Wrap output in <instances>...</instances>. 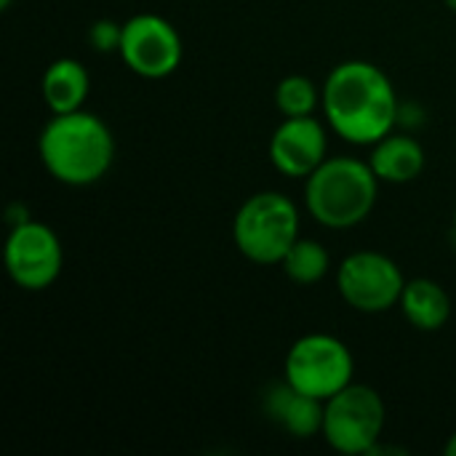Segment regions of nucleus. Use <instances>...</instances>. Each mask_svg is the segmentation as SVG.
Masks as SVG:
<instances>
[{
  "instance_id": "12",
  "label": "nucleus",
  "mask_w": 456,
  "mask_h": 456,
  "mask_svg": "<svg viewBox=\"0 0 456 456\" xmlns=\"http://www.w3.org/2000/svg\"><path fill=\"white\" fill-rule=\"evenodd\" d=\"M371 158L369 166L374 168L379 182L387 184H406L414 182L428 163L425 147L411 136V134H387L377 144H371Z\"/></svg>"
},
{
  "instance_id": "1",
  "label": "nucleus",
  "mask_w": 456,
  "mask_h": 456,
  "mask_svg": "<svg viewBox=\"0 0 456 456\" xmlns=\"http://www.w3.org/2000/svg\"><path fill=\"white\" fill-rule=\"evenodd\" d=\"M326 123L350 144H377L401 115L393 80L371 61L350 59L337 64L321 88Z\"/></svg>"
},
{
  "instance_id": "9",
  "label": "nucleus",
  "mask_w": 456,
  "mask_h": 456,
  "mask_svg": "<svg viewBox=\"0 0 456 456\" xmlns=\"http://www.w3.org/2000/svg\"><path fill=\"white\" fill-rule=\"evenodd\" d=\"M182 53V37L168 19L158 13H136L123 21L120 59L134 75L144 80H163L179 69Z\"/></svg>"
},
{
  "instance_id": "7",
  "label": "nucleus",
  "mask_w": 456,
  "mask_h": 456,
  "mask_svg": "<svg viewBox=\"0 0 456 456\" xmlns=\"http://www.w3.org/2000/svg\"><path fill=\"white\" fill-rule=\"evenodd\" d=\"M406 278L382 251H355L342 259L337 273L339 297L358 313L379 315L398 307Z\"/></svg>"
},
{
  "instance_id": "18",
  "label": "nucleus",
  "mask_w": 456,
  "mask_h": 456,
  "mask_svg": "<svg viewBox=\"0 0 456 456\" xmlns=\"http://www.w3.org/2000/svg\"><path fill=\"white\" fill-rule=\"evenodd\" d=\"M444 452H446V456H456V433L446 441V449Z\"/></svg>"
},
{
  "instance_id": "17",
  "label": "nucleus",
  "mask_w": 456,
  "mask_h": 456,
  "mask_svg": "<svg viewBox=\"0 0 456 456\" xmlns=\"http://www.w3.org/2000/svg\"><path fill=\"white\" fill-rule=\"evenodd\" d=\"M88 43L96 53H120L123 43V24L112 19H99L88 29Z\"/></svg>"
},
{
  "instance_id": "14",
  "label": "nucleus",
  "mask_w": 456,
  "mask_h": 456,
  "mask_svg": "<svg viewBox=\"0 0 456 456\" xmlns=\"http://www.w3.org/2000/svg\"><path fill=\"white\" fill-rule=\"evenodd\" d=\"M398 307H401L403 318L419 331H441L452 318L449 291L430 278L406 281Z\"/></svg>"
},
{
  "instance_id": "3",
  "label": "nucleus",
  "mask_w": 456,
  "mask_h": 456,
  "mask_svg": "<svg viewBox=\"0 0 456 456\" xmlns=\"http://www.w3.org/2000/svg\"><path fill=\"white\" fill-rule=\"evenodd\" d=\"M379 195L374 168L358 158H326L305 179V206L310 216L329 230H353L369 219Z\"/></svg>"
},
{
  "instance_id": "11",
  "label": "nucleus",
  "mask_w": 456,
  "mask_h": 456,
  "mask_svg": "<svg viewBox=\"0 0 456 456\" xmlns=\"http://www.w3.org/2000/svg\"><path fill=\"white\" fill-rule=\"evenodd\" d=\"M323 403L302 390H297L294 385L275 382L265 390L262 395V409L267 414L270 422H275L278 428H283L291 438H315L323 430Z\"/></svg>"
},
{
  "instance_id": "16",
  "label": "nucleus",
  "mask_w": 456,
  "mask_h": 456,
  "mask_svg": "<svg viewBox=\"0 0 456 456\" xmlns=\"http://www.w3.org/2000/svg\"><path fill=\"white\" fill-rule=\"evenodd\" d=\"M321 104V91L307 75H286L275 86V107L283 118H307L315 115Z\"/></svg>"
},
{
  "instance_id": "5",
  "label": "nucleus",
  "mask_w": 456,
  "mask_h": 456,
  "mask_svg": "<svg viewBox=\"0 0 456 456\" xmlns=\"http://www.w3.org/2000/svg\"><path fill=\"white\" fill-rule=\"evenodd\" d=\"M385 422L387 409L382 395L369 385L350 382L323 403L321 436L339 454H371L385 433Z\"/></svg>"
},
{
  "instance_id": "6",
  "label": "nucleus",
  "mask_w": 456,
  "mask_h": 456,
  "mask_svg": "<svg viewBox=\"0 0 456 456\" xmlns=\"http://www.w3.org/2000/svg\"><path fill=\"white\" fill-rule=\"evenodd\" d=\"M355 361L350 347L331 334H305L299 337L283 363V379L297 390L329 401L353 382Z\"/></svg>"
},
{
  "instance_id": "13",
  "label": "nucleus",
  "mask_w": 456,
  "mask_h": 456,
  "mask_svg": "<svg viewBox=\"0 0 456 456\" xmlns=\"http://www.w3.org/2000/svg\"><path fill=\"white\" fill-rule=\"evenodd\" d=\"M88 91H91L88 69L77 59H69V56L51 61L40 80L43 102L53 115L83 110Z\"/></svg>"
},
{
  "instance_id": "4",
  "label": "nucleus",
  "mask_w": 456,
  "mask_h": 456,
  "mask_svg": "<svg viewBox=\"0 0 456 456\" xmlns=\"http://www.w3.org/2000/svg\"><path fill=\"white\" fill-rule=\"evenodd\" d=\"M238 251L254 265H281L299 235L297 203L275 190L246 198L232 222Z\"/></svg>"
},
{
  "instance_id": "8",
  "label": "nucleus",
  "mask_w": 456,
  "mask_h": 456,
  "mask_svg": "<svg viewBox=\"0 0 456 456\" xmlns=\"http://www.w3.org/2000/svg\"><path fill=\"white\" fill-rule=\"evenodd\" d=\"M8 278L24 291H45L64 267V248L59 235L35 219L11 227L3 248Z\"/></svg>"
},
{
  "instance_id": "19",
  "label": "nucleus",
  "mask_w": 456,
  "mask_h": 456,
  "mask_svg": "<svg viewBox=\"0 0 456 456\" xmlns=\"http://www.w3.org/2000/svg\"><path fill=\"white\" fill-rule=\"evenodd\" d=\"M11 3H13V0H0V8H3V11H5V8H8V5H11Z\"/></svg>"
},
{
  "instance_id": "15",
  "label": "nucleus",
  "mask_w": 456,
  "mask_h": 456,
  "mask_svg": "<svg viewBox=\"0 0 456 456\" xmlns=\"http://www.w3.org/2000/svg\"><path fill=\"white\" fill-rule=\"evenodd\" d=\"M281 267H283V273H286V278L291 283H297V286H313V283H318V281L326 278V273L331 267V256H329V251L318 240L299 238L289 248V254L283 256Z\"/></svg>"
},
{
  "instance_id": "2",
  "label": "nucleus",
  "mask_w": 456,
  "mask_h": 456,
  "mask_svg": "<svg viewBox=\"0 0 456 456\" xmlns=\"http://www.w3.org/2000/svg\"><path fill=\"white\" fill-rule=\"evenodd\" d=\"M43 168L67 187L96 184L115 160V136L110 126L86 110L51 115L37 136Z\"/></svg>"
},
{
  "instance_id": "10",
  "label": "nucleus",
  "mask_w": 456,
  "mask_h": 456,
  "mask_svg": "<svg viewBox=\"0 0 456 456\" xmlns=\"http://www.w3.org/2000/svg\"><path fill=\"white\" fill-rule=\"evenodd\" d=\"M329 139L326 128L315 115L283 118L270 136V163L289 179H307L326 160Z\"/></svg>"
},
{
  "instance_id": "20",
  "label": "nucleus",
  "mask_w": 456,
  "mask_h": 456,
  "mask_svg": "<svg viewBox=\"0 0 456 456\" xmlns=\"http://www.w3.org/2000/svg\"><path fill=\"white\" fill-rule=\"evenodd\" d=\"M454 227H456V211H454Z\"/></svg>"
}]
</instances>
